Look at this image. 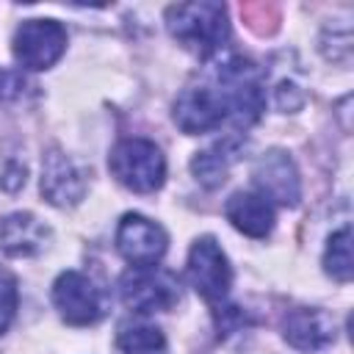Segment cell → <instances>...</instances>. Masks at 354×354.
<instances>
[{
    "label": "cell",
    "mask_w": 354,
    "mask_h": 354,
    "mask_svg": "<svg viewBox=\"0 0 354 354\" xmlns=\"http://www.w3.org/2000/svg\"><path fill=\"white\" fill-rule=\"evenodd\" d=\"M119 296L136 313H160V310H171L177 304L180 282L166 268H158V266L136 268L133 266L119 279Z\"/></svg>",
    "instance_id": "obj_4"
},
{
    "label": "cell",
    "mask_w": 354,
    "mask_h": 354,
    "mask_svg": "<svg viewBox=\"0 0 354 354\" xmlns=\"http://www.w3.org/2000/svg\"><path fill=\"white\" fill-rule=\"evenodd\" d=\"M166 28L183 44L188 53L199 58L216 55L227 36H230V22H227V8L213 0H194V3H177L166 8Z\"/></svg>",
    "instance_id": "obj_1"
},
{
    "label": "cell",
    "mask_w": 354,
    "mask_h": 354,
    "mask_svg": "<svg viewBox=\"0 0 354 354\" xmlns=\"http://www.w3.org/2000/svg\"><path fill=\"white\" fill-rule=\"evenodd\" d=\"M0 80H3V75H0Z\"/></svg>",
    "instance_id": "obj_19"
},
{
    "label": "cell",
    "mask_w": 354,
    "mask_h": 354,
    "mask_svg": "<svg viewBox=\"0 0 354 354\" xmlns=\"http://www.w3.org/2000/svg\"><path fill=\"white\" fill-rule=\"evenodd\" d=\"M53 304L72 326H88L102 318V293L80 271H64L53 282Z\"/></svg>",
    "instance_id": "obj_7"
},
{
    "label": "cell",
    "mask_w": 354,
    "mask_h": 354,
    "mask_svg": "<svg viewBox=\"0 0 354 354\" xmlns=\"http://www.w3.org/2000/svg\"><path fill=\"white\" fill-rule=\"evenodd\" d=\"M216 88L227 105V113L235 124L249 127L260 119L266 108V83L263 72L246 58H230L216 69Z\"/></svg>",
    "instance_id": "obj_2"
},
{
    "label": "cell",
    "mask_w": 354,
    "mask_h": 354,
    "mask_svg": "<svg viewBox=\"0 0 354 354\" xmlns=\"http://www.w3.org/2000/svg\"><path fill=\"white\" fill-rule=\"evenodd\" d=\"M174 122L183 133L188 136H196V133H210L216 127H221L230 113H227V105L213 86H188L177 102H174Z\"/></svg>",
    "instance_id": "obj_9"
},
{
    "label": "cell",
    "mask_w": 354,
    "mask_h": 354,
    "mask_svg": "<svg viewBox=\"0 0 354 354\" xmlns=\"http://www.w3.org/2000/svg\"><path fill=\"white\" fill-rule=\"evenodd\" d=\"M166 243H169V238H166L163 227L141 213H124L116 227V249L136 268L155 266L163 257Z\"/></svg>",
    "instance_id": "obj_8"
},
{
    "label": "cell",
    "mask_w": 354,
    "mask_h": 354,
    "mask_svg": "<svg viewBox=\"0 0 354 354\" xmlns=\"http://www.w3.org/2000/svg\"><path fill=\"white\" fill-rule=\"evenodd\" d=\"M235 155H238V144H235L232 138H227L224 144H218V147H213V149H207V152H199V155L194 158L191 169H194L196 180H199L202 185L213 188V185H221V183L227 180V169H230V163L235 160Z\"/></svg>",
    "instance_id": "obj_15"
},
{
    "label": "cell",
    "mask_w": 354,
    "mask_h": 354,
    "mask_svg": "<svg viewBox=\"0 0 354 354\" xmlns=\"http://www.w3.org/2000/svg\"><path fill=\"white\" fill-rule=\"evenodd\" d=\"M66 53V30L55 19H25L14 33V58L25 69H50Z\"/></svg>",
    "instance_id": "obj_5"
},
{
    "label": "cell",
    "mask_w": 354,
    "mask_h": 354,
    "mask_svg": "<svg viewBox=\"0 0 354 354\" xmlns=\"http://www.w3.org/2000/svg\"><path fill=\"white\" fill-rule=\"evenodd\" d=\"M224 216L230 218V224L238 232H243L249 238H266L274 227L271 202H266L260 194H249V191L232 194L224 205Z\"/></svg>",
    "instance_id": "obj_14"
},
{
    "label": "cell",
    "mask_w": 354,
    "mask_h": 354,
    "mask_svg": "<svg viewBox=\"0 0 354 354\" xmlns=\"http://www.w3.org/2000/svg\"><path fill=\"white\" fill-rule=\"evenodd\" d=\"M282 335L293 348L301 351H318L335 340V321L315 307H299L290 310L282 321Z\"/></svg>",
    "instance_id": "obj_13"
},
{
    "label": "cell",
    "mask_w": 354,
    "mask_h": 354,
    "mask_svg": "<svg viewBox=\"0 0 354 354\" xmlns=\"http://www.w3.org/2000/svg\"><path fill=\"white\" fill-rule=\"evenodd\" d=\"M50 241V227L33 213H8L0 218V249L8 257H33Z\"/></svg>",
    "instance_id": "obj_12"
},
{
    "label": "cell",
    "mask_w": 354,
    "mask_h": 354,
    "mask_svg": "<svg viewBox=\"0 0 354 354\" xmlns=\"http://www.w3.org/2000/svg\"><path fill=\"white\" fill-rule=\"evenodd\" d=\"M108 169L124 188L136 194H152L166 180L163 152L147 138H124L113 147L108 158Z\"/></svg>",
    "instance_id": "obj_3"
},
{
    "label": "cell",
    "mask_w": 354,
    "mask_h": 354,
    "mask_svg": "<svg viewBox=\"0 0 354 354\" xmlns=\"http://www.w3.org/2000/svg\"><path fill=\"white\" fill-rule=\"evenodd\" d=\"M116 348L122 354H166V337L152 324H122L116 332Z\"/></svg>",
    "instance_id": "obj_16"
},
{
    "label": "cell",
    "mask_w": 354,
    "mask_h": 354,
    "mask_svg": "<svg viewBox=\"0 0 354 354\" xmlns=\"http://www.w3.org/2000/svg\"><path fill=\"white\" fill-rule=\"evenodd\" d=\"M188 279L194 285V290L210 301L213 307H218L227 299L230 282H232V271L227 263V254L221 252V246L216 243V238L205 235L191 246L188 254Z\"/></svg>",
    "instance_id": "obj_6"
},
{
    "label": "cell",
    "mask_w": 354,
    "mask_h": 354,
    "mask_svg": "<svg viewBox=\"0 0 354 354\" xmlns=\"http://www.w3.org/2000/svg\"><path fill=\"white\" fill-rule=\"evenodd\" d=\"M324 268L337 282L351 279V230L348 227L329 235L326 252H324Z\"/></svg>",
    "instance_id": "obj_17"
},
{
    "label": "cell",
    "mask_w": 354,
    "mask_h": 354,
    "mask_svg": "<svg viewBox=\"0 0 354 354\" xmlns=\"http://www.w3.org/2000/svg\"><path fill=\"white\" fill-rule=\"evenodd\" d=\"M17 301H19V290H17V277L0 266V335L8 329V324L14 321L17 313Z\"/></svg>",
    "instance_id": "obj_18"
},
{
    "label": "cell",
    "mask_w": 354,
    "mask_h": 354,
    "mask_svg": "<svg viewBox=\"0 0 354 354\" xmlns=\"http://www.w3.org/2000/svg\"><path fill=\"white\" fill-rule=\"evenodd\" d=\"M252 180H254V188L257 194L268 202H279L285 207H293L301 196V185H299V171L293 166V160L274 149L268 155H263L257 163H254V171H252Z\"/></svg>",
    "instance_id": "obj_10"
},
{
    "label": "cell",
    "mask_w": 354,
    "mask_h": 354,
    "mask_svg": "<svg viewBox=\"0 0 354 354\" xmlns=\"http://www.w3.org/2000/svg\"><path fill=\"white\" fill-rule=\"evenodd\" d=\"M41 194L50 205L69 207L77 205L86 194V177L83 171L66 158L61 149H50L41 163Z\"/></svg>",
    "instance_id": "obj_11"
}]
</instances>
